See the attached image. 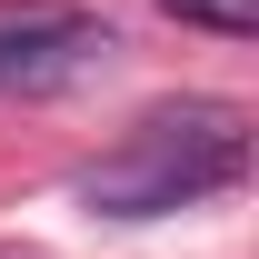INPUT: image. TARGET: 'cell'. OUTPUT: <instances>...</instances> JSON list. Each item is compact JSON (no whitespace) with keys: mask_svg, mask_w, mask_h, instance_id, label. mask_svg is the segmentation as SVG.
Here are the masks:
<instances>
[{"mask_svg":"<svg viewBox=\"0 0 259 259\" xmlns=\"http://www.w3.org/2000/svg\"><path fill=\"white\" fill-rule=\"evenodd\" d=\"M120 40H110V20H90V10H20V20H0V90H70V80H90L100 60H110Z\"/></svg>","mask_w":259,"mask_h":259,"instance_id":"2","label":"cell"},{"mask_svg":"<svg viewBox=\"0 0 259 259\" xmlns=\"http://www.w3.org/2000/svg\"><path fill=\"white\" fill-rule=\"evenodd\" d=\"M239 180H249V110L180 100V110H150L120 150H100L70 190L90 220H169V209L229 199Z\"/></svg>","mask_w":259,"mask_h":259,"instance_id":"1","label":"cell"},{"mask_svg":"<svg viewBox=\"0 0 259 259\" xmlns=\"http://www.w3.org/2000/svg\"><path fill=\"white\" fill-rule=\"evenodd\" d=\"M169 20H190V30H209V40H249L259 30V0H160Z\"/></svg>","mask_w":259,"mask_h":259,"instance_id":"3","label":"cell"}]
</instances>
